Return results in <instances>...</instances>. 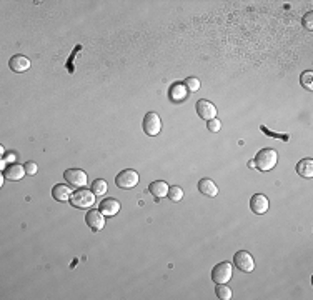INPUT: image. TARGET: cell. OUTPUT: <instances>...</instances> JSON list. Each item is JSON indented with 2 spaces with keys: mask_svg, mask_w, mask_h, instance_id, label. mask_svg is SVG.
Masks as SVG:
<instances>
[{
  "mask_svg": "<svg viewBox=\"0 0 313 300\" xmlns=\"http://www.w3.org/2000/svg\"><path fill=\"white\" fill-rule=\"evenodd\" d=\"M250 208L253 214L263 215L268 212V208H270V202H268V198L263 194H255L250 198Z\"/></svg>",
  "mask_w": 313,
  "mask_h": 300,
  "instance_id": "30bf717a",
  "label": "cell"
},
{
  "mask_svg": "<svg viewBox=\"0 0 313 300\" xmlns=\"http://www.w3.org/2000/svg\"><path fill=\"white\" fill-rule=\"evenodd\" d=\"M107 182L103 178H97V180H93L92 182V192L95 194V195H103L107 192Z\"/></svg>",
  "mask_w": 313,
  "mask_h": 300,
  "instance_id": "44dd1931",
  "label": "cell"
},
{
  "mask_svg": "<svg viewBox=\"0 0 313 300\" xmlns=\"http://www.w3.org/2000/svg\"><path fill=\"white\" fill-rule=\"evenodd\" d=\"M255 167L262 172H268V170L275 168V165L278 164V154L277 150L273 148H262L260 152L257 154L255 160H253Z\"/></svg>",
  "mask_w": 313,
  "mask_h": 300,
  "instance_id": "6da1fadb",
  "label": "cell"
},
{
  "mask_svg": "<svg viewBox=\"0 0 313 300\" xmlns=\"http://www.w3.org/2000/svg\"><path fill=\"white\" fill-rule=\"evenodd\" d=\"M168 97L173 102H183L187 97H188V90L185 87V84L183 82H175L168 90Z\"/></svg>",
  "mask_w": 313,
  "mask_h": 300,
  "instance_id": "5bb4252c",
  "label": "cell"
},
{
  "mask_svg": "<svg viewBox=\"0 0 313 300\" xmlns=\"http://www.w3.org/2000/svg\"><path fill=\"white\" fill-rule=\"evenodd\" d=\"M80 48H82V47H80V45H78V47H77L75 50H73V54L70 55V62L67 64V67H68V72H70V74H72V60L75 58V55H77V52H78V50H80Z\"/></svg>",
  "mask_w": 313,
  "mask_h": 300,
  "instance_id": "83f0119b",
  "label": "cell"
},
{
  "mask_svg": "<svg viewBox=\"0 0 313 300\" xmlns=\"http://www.w3.org/2000/svg\"><path fill=\"white\" fill-rule=\"evenodd\" d=\"M15 158H17V155H15V154H10L8 157H3V158H2V167L5 168V164L8 162V160H10V162H13Z\"/></svg>",
  "mask_w": 313,
  "mask_h": 300,
  "instance_id": "f1b7e54d",
  "label": "cell"
},
{
  "mask_svg": "<svg viewBox=\"0 0 313 300\" xmlns=\"http://www.w3.org/2000/svg\"><path fill=\"white\" fill-rule=\"evenodd\" d=\"M70 195H72V188L68 187V185L57 184L55 187L52 188V197L55 198L57 202H67V200H70Z\"/></svg>",
  "mask_w": 313,
  "mask_h": 300,
  "instance_id": "2e32d148",
  "label": "cell"
},
{
  "mask_svg": "<svg viewBox=\"0 0 313 300\" xmlns=\"http://www.w3.org/2000/svg\"><path fill=\"white\" fill-rule=\"evenodd\" d=\"M232 275H233L232 264H228V262L217 264L212 270V280L215 284H228L232 278Z\"/></svg>",
  "mask_w": 313,
  "mask_h": 300,
  "instance_id": "5b68a950",
  "label": "cell"
},
{
  "mask_svg": "<svg viewBox=\"0 0 313 300\" xmlns=\"http://www.w3.org/2000/svg\"><path fill=\"white\" fill-rule=\"evenodd\" d=\"M207 128L210 130V132H213V134L220 132L222 122H220V120H218L217 117H215V118H212V120H208V122H207Z\"/></svg>",
  "mask_w": 313,
  "mask_h": 300,
  "instance_id": "d4e9b609",
  "label": "cell"
},
{
  "mask_svg": "<svg viewBox=\"0 0 313 300\" xmlns=\"http://www.w3.org/2000/svg\"><path fill=\"white\" fill-rule=\"evenodd\" d=\"M215 294H217V297L220 298V300H230L232 298V288L228 287L227 284H217V288H215Z\"/></svg>",
  "mask_w": 313,
  "mask_h": 300,
  "instance_id": "d6986e66",
  "label": "cell"
},
{
  "mask_svg": "<svg viewBox=\"0 0 313 300\" xmlns=\"http://www.w3.org/2000/svg\"><path fill=\"white\" fill-rule=\"evenodd\" d=\"M138 180H140V177H138V174L135 172V170L125 168L115 177V185L122 190H130L138 184Z\"/></svg>",
  "mask_w": 313,
  "mask_h": 300,
  "instance_id": "3957f363",
  "label": "cell"
},
{
  "mask_svg": "<svg viewBox=\"0 0 313 300\" xmlns=\"http://www.w3.org/2000/svg\"><path fill=\"white\" fill-rule=\"evenodd\" d=\"M85 222L90 227V230L93 232H100L105 227V215H103L100 210H90L85 215Z\"/></svg>",
  "mask_w": 313,
  "mask_h": 300,
  "instance_id": "9c48e42d",
  "label": "cell"
},
{
  "mask_svg": "<svg viewBox=\"0 0 313 300\" xmlns=\"http://www.w3.org/2000/svg\"><path fill=\"white\" fill-rule=\"evenodd\" d=\"M198 190H200L203 195H207V197H215V195L218 194V187L210 178H200V182H198Z\"/></svg>",
  "mask_w": 313,
  "mask_h": 300,
  "instance_id": "e0dca14e",
  "label": "cell"
},
{
  "mask_svg": "<svg viewBox=\"0 0 313 300\" xmlns=\"http://www.w3.org/2000/svg\"><path fill=\"white\" fill-rule=\"evenodd\" d=\"M297 174L300 177L312 178L313 177V160L312 158H303L297 164Z\"/></svg>",
  "mask_w": 313,
  "mask_h": 300,
  "instance_id": "ac0fdd59",
  "label": "cell"
},
{
  "mask_svg": "<svg viewBox=\"0 0 313 300\" xmlns=\"http://www.w3.org/2000/svg\"><path fill=\"white\" fill-rule=\"evenodd\" d=\"M63 177H65L67 182L75 188H83L88 182L87 174L80 168H68V170H65Z\"/></svg>",
  "mask_w": 313,
  "mask_h": 300,
  "instance_id": "52a82bcc",
  "label": "cell"
},
{
  "mask_svg": "<svg viewBox=\"0 0 313 300\" xmlns=\"http://www.w3.org/2000/svg\"><path fill=\"white\" fill-rule=\"evenodd\" d=\"M142 128H143V132L148 135V137H157V135L160 134V130H162V120H160V117H158V114L157 112L145 114V117H143Z\"/></svg>",
  "mask_w": 313,
  "mask_h": 300,
  "instance_id": "277c9868",
  "label": "cell"
},
{
  "mask_svg": "<svg viewBox=\"0 0 313 300\" xmlns=\"http://www.w3.org/2000/svg\"><path fill=\"white\" fill-rule=\"evenodd\" d=\"M303 27L307 30H313V12H308L305 17H303Z\"/></svg>",
  "mask_w": 313,
  "mask_h": 300,
  "instance_id": "484cf974",
  "label": "cell"
},
{
  "mask_svg": "<svg viewBox=\"0 0 313 300\" xmlns=\"http://www.w3.org/2000/svg\"><path fill=\"white\" fill-rule=\"evenodd\" d=\"M25 174H27L25 167H22L20 164H10V165H7V167L3 168V177L8 178V180H13V182L22 180Z\"/></svg>",
  "mask_w": 313,
  "mask_h": 300,
  "instance_id": "4fadbf2b",
  "label": "cell"
},
{
  "mask_svg": "<svg viewBox=\"0 0 313 300\" xmlns=\"http://www.w3.org/2000/svg\"><path fill=\"white\" fill-rule=\"evenodd\" d=\"M98 210L105 215V217H113V215L118 214L120 210V202L117 198H103L100 204H98Z\"/></svg>",
  "mask_w": 313,
  "mask_h": 300,
  "instance_id": "7c38bea8",
  "label": "cell"
},
{
  "mask_svg": "<svg viewBox=\"0 0 313 300\" xmlns=\"http://www.w3.org/2000/svg\"><path fill=\"white\" fill-rule=\"evenodd\" d=\"M23 167H25L27 175H35L38 172V167H37L35 162H27L25 165H23Z\"/></svg>",
  "mask_w": 313,
  "mask_h": 300,
  "instance_id": "4316f807",
  "label": "cell"
},
{
  "mask_svg": "<svg viewBox=\"0 0 313 300\" xmlns=\"http://www.w3.org/2000/svg\"><path fill=\"white\" fill-rule=\"evenodd\" d=\"M260 130H262L263 134H267L268 137H273V138H282L283 142H288V140H290V135H288V134H273V132H270V130H268L267 127H263V125L260 127Z\"/></svg>",
  "mask_w": 313,
  "mask_h": 300,
  "instance_id": "cb8c5ba5",
  "label": "cell"
},
{
  "mask_svg": "<svg viewBox=\"0 0 313 300\" xmlns=\"http://www.w3.org/2000/svg\"><path fill=\"white\" fill-rule=\"evenodd\" d=\"M233 264H235V267L238 270H242L245 274H250L255 268V262H253L252 254L247 252V250H240V252L233 255Z\"/></svg>",
  "mask_w": 313,
  "mask_h": 300,
  "instance_id": "8992f818",
  "label": "cell"
},
{
  "mask_svg": "<svg viewBox=\"0 0 313 300\" xmlns=\"http://www.w3.org/2000/svg\"><path fill=\"white\" fill-rule=\"evenodd\" d=\"M183 84H185L188 92H197V90L200 88V80H198L197 77H188V78H185Z\"/></svg>",
  "mask_w": 313,
  "mask_h": 300,
  "instance_id": "603a6c76",
  "label": "cell"
},
{
  "mask_svg": "<svg viewBox=\"0 0 313 300\" xmlns=\"http://www.w3.org/2000/svg\"><path fill=\"white\" fill-rule=\"evenodd\" d=\"M8 67H10V70H13V72L17 74H23L27 72L28 68H30V60H28L25 55H13V57H10V60H8Z\"/></svg>",
  "mask_w": 313,
  "mask_h": 300,
  "instance_id": "8fae6325",
  "label": "cell"
},
{
  "mask_svg": "<svg viewBox=\"0 0 313 300\" xmlns=\"http://www.w3.org/2000/svg\"><path fill=\"white\" fill-rule=\"evenodd\" d=\"M167 197H168V200H170V202L177 204V202H180V200L183 198V190L180 187H177V185H173V187L168 188Z\"/></svg>",
  "mask_w": 313,
  "mask_h": 300,
  "instance_id": "ffe728a7",
  "label": "cell"
},
{
  "mask_svg": "<svg viewBox=\"0 0 313 300\" xmlns=\"http://www.w3.org/2000/svg\"><path fill=\"white\" fill-rule=\"evenodd\" d=\"M168 184L167 182H163V180H155V182H152L150 185H148V192L152 194V197L157 200H160L163 197H167V194H168Z\"/></svg>",
  "mask_w": 313,
  "mask_h": 300,
  "instance_id": "9a60e30c",
  "label": "cell"
},
{
  "mask_svg": "<svg viewBox=\"0 0 313 300\" xmlns=\"http://www.w3.org/2000/svg\"><path fill=\"white\" fill-rule=\"evenodd\" d=\"M300 84H302V87H305L307 90H313V72L312 70H307V72L302 74Z\"/></svg>",
  "mask_w": 313,
  "mask_h": 300,
  "instance_id": "7402d4cb",
  "label": "cell"
},
{
  "mask_svg": "<svg viewBox=\"0 0 313 300\" xmlns=\"http://www.w3.org/2000/svg\"><path fill=\"white\" fill-rule=\"evenodd\" d=\"M195 108H197L198 117L203 118V120H207V122L217 117V108H215V105L210 102V100H205V98L198 100L197 105H195Z\"/></svg>",
  "mask_w": 313,
  "mask_h": 300,
  "instance_id": "ba28073f",
  "label": "cell"
},
{
  "mask_svg": "<svg viewBox=\"0 0 313 300\" xmlns=\"http://www.w3.org/2000/svg\"><path fill=\"white\" fill-rule=\"evenodd\" d=\"M70 204L77 208H90L95 204V194L92 190H87L85 187L78 188L70 195Z\"/></svg>",
  "mask_w": 313,
  "mask_h": 300,
  "instance_id": "7a4b0ae2",
  "label": "cell"
}]
</instances>
